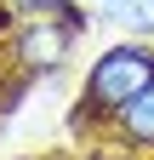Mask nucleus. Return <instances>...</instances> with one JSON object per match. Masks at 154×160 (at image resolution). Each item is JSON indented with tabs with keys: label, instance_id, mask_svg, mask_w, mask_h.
<instances>
[{
	"label": "nucleus",
	"instance_id": "20e7f679",
	"mask_svg": "<svg viewBox=\"0 0 154 160\" xmlns=\"http://www.w3.org/2000/svg\"><path fill=\"white\" fill-rule=\"evenodd\" d=\"M108 12L126 34H154V0H108Z\"/></svg>",
	"mask_w": 154,
	"mask_h": 160
},
{
	"label": "nucleus",
	"instance_id": "f257e3e1",
	"mask_svg": "<svg viewBox=\"0 0 154 160\" xmlns=\"http://www.w3.org/2000/svg\"><path fill=\"white\" fill-rule=\"evenodd\" d=\"M143 86H154V52L148 46H108L86 74V109L91 114H120Z\"/></svg>",
	"mask_w": 154,
	"mask_h": 160
},
{
	"label": "nucleus",
	"instance_id": "7ed1b4c3",
	"mask_svg": "<svg viewBox=\"0 0 154 160\" xmlns=\"http://www.w3.org/2000/svg\"><path fill=\"white\" fill-rule=\"evenodd\" d=\"M114 126H120V137L131 149H154V86H143L131 103L114 114Z\"/></svg>",
	"mask_w": 154,
	"mask_h": 160
},
{
	"label": "nucleus",
	"instance_id": "39448f33",
	"mask_svg": "<svg viewBox=\"0 0 154 160\" xmlns=\"http://www.w3.org/2000/svg\"><path fill=\"white\" fill-rule=\"evenodd\" d=\"M23 23H74V6L69 0H17Z\"/></svg>",
	"mask_w": 154,
	"mask_h": 160
},
{
	"label": "nucleus",
	"instance_id": "f03ea898",
	"mask_svg": "<svg viewBox=\"0 0 154 160\" xmlns=\"http://www.w3.org/2000/svg\"><path fill=\"white\" fill-rule=\"evenodd\" d=\"M74 52V23H23L17 29V57L29 69H63Z\"/></svg>",
	"mask_w": 154,
	"mask_h": 160
}]
</instances>
